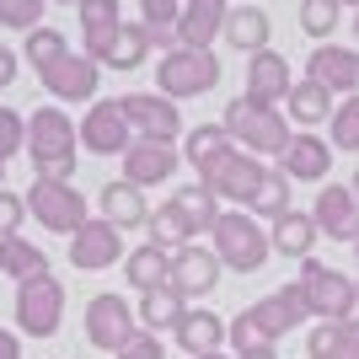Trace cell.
I'll return each instance as SVG.
<instances>
[{
    "mask_svg": "<svg viewBox=\"0 0 359 359\" xmlns=\"http://www.w3.org/2000/svg\"><path fill=\"white\" fill-rule=\"evenodd\" d=\"M123 231L118 225H107L102 215H91L81 231L70 236V269H81V273H102V269H113V263H123Z\"/></svg>",
    "mask_w": 359,
    "mask_h": 359,
    "instance_id": "cell-12",
    "label": "cell"
},
{
    "mask_svg": "<svg viewBox=\"0 0 359 359\" xmlns=\"http://www.w3.org/2000/svg\"><path fill=\"white\" fill-rule=\"evenodd\" d=\"M118 161H123V182H135V188H156V182H166L182 166V150L166 145V140H135Z\"/></svg>",
    "mask_w": 359,
    "mask_h": 359,
    "instance_id": "cell-15",
    "label": "cell"
},
{
    "mask_svg": "<svg viewBox=\"0 0 359 359\" xmlns=\"http://www.w3.org/2000/svg\"><path fill=\"white\" fill-rule=\"evenodd\" d=\"M311 220H316V231L327 241H348V247H354L359 241V198H354V188L327 177L322 194H316V204H311Z\"/></svg>",
    "mask_w": 359,
    "mask_h": 359,
    "instance_id": "cell-14",
    "label": "cell"
},
{
    "mask_svg": "<svg viewBox=\"0 0 359 359\" xmlns=\"http://www.w3.org/2000/svg\"><path fill=\"white\" fill-rule=\"evenodd\" d=\"M113 359H166V344L156 338V332H145V327H140V332H135V338H129V344H123Z\"/></svg>",
    "mask_w": 359,
    "mask_h": 359,
    "instance_id": "cell-45",
    "label": "cell"
},
{
    "mask_svg": "<svg viewBox=\"0 0 359 359\" xmlns=\"http://www.w3.org/2000/svg\"><path fill=\"white\" fill-rule=\"evenodd\" d=\"M231 348L236 354H247V348H273V332L263 327V316L247 306V311H236V322H231Z\"/></svg>",
    "mask_w": 359,
    "mask_h": 359,
    "instance_id": "cell-39",
    "label": "cell"
},
{
    "mask_svg": "<svg viewBox=\"0 0 359 359\" xmlns=\"http://www.w3.org/2000/svg\"><path fill=\"white\" fill-rule=\"evenodd\" d=\"M290 188H295V182L285 177V166L273 161V166H269V177H263V188H257V198L247 204V210H252L257 220H269V225H273L279 215H290Z\"/></svg>",
    "mask_w": 359,
    "mask_h": 359,
    "instance_id": "cell-35",
    "label": "cell"
},
{
    "mask_svg": "<svg viewBox=\"0 0 359 359\" xmlns=\"http://www.w3.org/2000/svg\"><path fill=\"white\" fill-rule=\"evenodd\" d=\"M60 6H81V0H60Z\"/></svg>",
    "mask_w": 359,
    "mask_h": 359,
    "instance_id": "cell-54",
    "label": "cell"
},
{
    "mask_svg": "<svg viewBox=\"0 0 359 359\" xmlns=\"http://www.w3.org/2000/svg\"><path fill=\"white\" fill-rule=\"evenodd\" d=\"M225 16H231V0H182L177 43L182 48H215V38L225 32Z\"/></svg>",
    "mask_w": 359,
    "mask_h": 359,
    "instance_id": "cell-21",
    "label": "cell"
},
{
    "mask_svg": "<svg viewBox=\"0 0 359 359\" xmlns=\"http://www.w3.org/2000/svg\"><path fill=\"white\" fill-rule=\"evenodd\" d=\"M150 241H156V247H166V252H182V247H194V225L182 220V210L177 204H172V198H166L161 210H150Z\"/></svg>",
    "mask_w": 359,
    "mask_h": 359,
    "instance_id": "cell-34",
    "label": "cell"
},
{
    "mask_svg": "<svg viewBox=\"0 0 359 359\" xmlns=\"http://www.w3.org/2000/svg\"><path fill=\"white\" fill-rule=\"evenodd\" d=\"M27 215L43 225V231H54V236H75V231L91 220V204H86V194H75V182L38 177L27 188Z\"/></svg>",
    "mask_w": 359,
    "mask_h": 359,
    "instance_id": "cell-7",
    "label": "cell"
},
{
    "mask_svg": "<svg viewBox=\"0 0 359 359\" xmlns=\"http://www.w3.org/2000/svg\"><path fill=\"white\" fill-rule=\"evenodd\" d=\"M300 290L311 300V322H354L359 316V279L316 263V257L300 263Z\"/></svg>",
    "mask_w": 359,
    "mask_h": 359,
    "instance_id": "cell-5",
    "label": "cell"
},
{
    "mask_svg": "<svg viewBox=\"0 0 359 359\" xmlns=\"http://www.w3.org/2000/svg\"><path fill=\"white\" fill-rule=\"evenodd\" d=\"M269 32H273V22H269L263 6H236V11L225 16L220 38L236 48V54H257V48H269Z\"/></svg>",
    "mask_w": 359,
    "mask_h": 359,
    "instance_id": "cell-29",
    "label": "cell"
},
{
    "mask_svg": "<svg viewBox=\"0 0 359 359\" xmlns=\"http://www.w3.org/2000/svg\"><path fill=\"white\" fill-rule=\"evenodd\" d=\"M327 145H332V150H359V91L332 107V118H327Z\"/></svg>",
    "mask_w": 359,
    "mask_h": 359,
    "instance_id": "cell-38",
    "label": "cell"
},
{
    "mask_svg": "<svg viewBox=\"0 0 359 359\" xmlns=\"http://www.w3.org/2000/svg\"><path fill=\"white\" fill-rule=\"evenodd\" d=\"M172 204L182 210V220L194 225V236H210L215 220L225 215V204L210 194V188H204V182H188V188H177V194H172Z\"/></svg>",
    "mask_w": 359,
    "mask_h": 359,
    "instance_id": "cell-31",
    "label": "cell"
},
{
    "mask_svg": "<svg viewBox=\"0 0 359 359\" xmlns=\"http://www.w3.org/2000/svg\"><path fill=\"white\" fill-rule=\"evenodd\" d=\"M220 257H215V247H182V252H172V279L166 285L177 290L182 300H198V295H210L215 285H220Z\"/></svg>",
    "mask_w": 359,
    "mask_h": 359,
    "instance_id": "cell-17",
    "label": "cell"
},
{
    "mask_svg": "<svg viewBox=\"0 0 359 359\" xmlns=\"http://www.w3.org/2000/svg\"><path fill=\"white\" fill-rule=\"evenodd\" d=\"M348 188H354V198H359V172H354V182H348Z\"/></svg>",
    "mask_w": 359,
    "mask_h": 359,
    "instance_id": "cell-52",
    "label": "cell"
},
{
    "mask_svg": "<svg viewBox=\"0 0 359 359\" xmlns=\"http://www.w3.org/2000/svg\"><path fill=\"white\" fill-rule=\"evenodd\" d=\"M0 269H6L16 285H22V279L48 273V252L38 247V241H27V236H6V241H0Z\"/></svg>",
    "mask_w": 359,
    "mask_h": 359,
    "instance_id": "cell-33",
    "label": "cell"
},
{
    "mask_svg": "<svg viewBox=\"0 0 359 359\" xmlns=\"http://www.w3.org/2000/svg\"><path fill=\"white\" fill-rule=\"evenodd\" d=\"M140 16H145L150 43L177 48V16H182V0H140Z\"/></svg>",
    "mask_w": 359,
    "mask_h": 359,
    "instance_id": "cell-37",
    "label": "cell"
},
{
    "mask_svg": "<svg viewBox=\"0 0 359 359\" xmlns=\"http://www.w3.org/2000/svg\"><path fill=\"white\" fill-rule=\"evenodd\" d=\"M75 11H81V32H86V54L97 65L107 60V43H113V32H118V0H81V6H75Z\"/></svg>",
    "mask_w": 359,
    "mask_h": 359,
    "instance_id": "cell-26",
    "label": "cell"
},
{
    "mask_svg": "<svg viewBox=\"0 0 359 359\" xmlns=\"http://www.w3.org/2000/svg\"><path fill=\"white\" fill-rule=\"evenodd\" d=\"M344 344H348V322H316L311 338H306V354L311 359H344Z\"/></svg>",
    "mask_w": 359,
    "mask_h": 359,
    "instance_id": "cell-41",
    "label": "cell"
},
{
    "mask_svg": "<svg viewBox=\"0 0 359 359\" xmlns=\"http://www.w3.org/2000/svg\"><path fill=\"white\" fill-rule=\"evenodd\" d=\"M0 188H6V161H0Z\"/></svg>",
    "mask_w": 359,
    "mask_h": 359,
    "instance_id": "cell-53",
    "label": "cell"
},
{
    "mask_svg": "<svg viewBox=\"0 0 359 359\" xmlns=\"http://www.w3.org/2000/svg\"><path fill=\"white\" fill-rule=\"evenodd\" d=\"M0 27H16V32L43 27V0H0Z\"/></svg>",
    "mask_w": 359,
    "mask_h": 359,
    "instance_id": "cell-43",
    "label": "cell"
},
{
    "mask_svg": "<svg viewBox=\"0 0 359 359\" xmlns=\"http://www.w3.org/2000/svg\"><path fill=\"white\" fill-rule=\"evenodd\" d=\"M75 129H81V150H91V156H123V150L135 145V129L123 118L118 97L113 102H91L86 118L75 123Z\"/></svg>",
    "mask_w": 359,
    "mask_h": 359,
    "instance_id": "cell-13",
    "label": "cell"
},
{
    "mask_svg": "<svg viewBox=\"0 0 359 359\" xmlns=\"http://www.w3.org/2000/svg\"><path fill=\"white\" fill-rule=\"evenodd\" d=\"M316 220L311 215H300V210H290V215H279V220L269 225V241H273V252L279 257H295V263H306L311 257V247H316Z\"/></svg>",
    "mask_w": 359,
    "mask_h": 359,
    "instance_id": "cell-28",
    "label": "cell"
},
{
    "mask_svg": "<svg viewBox=\"0 0 359 359\" xmlns=\"http://www.w3.org/2000/svg\"><path fill=\"white\" fill-rule=\"evenodd\" d=\"M290 86H295V70H290L285 54H273V48H257L247 54V97L263 107H285Z\"/></svg>",
    "mask_w": 359,
    "mask_h": 359,
    "instance_id": "cell-16",
    "label": "cell"
},
{
    "mask_svg": "<svg viewBox=\"0 0 359 359\" xmlns=\"http://www.w3.org/2000/svg\"><path fill=\"white\" fill-rule=\"evenodd\" d=\"M306 65H311L306 75L322 81L332 97H354V91H359V48H348V43H316Z\"/></svg>",
    "mask_w": 359,
    "mask_h": 359,
    "instance_id": "cell-18",
    "label": "cell"
},
{
    "mask_svg": "<svg viewBox=\"0 0 359 359\" xmlns=\"http://www.w3.org/2000/svg\"><path fill=\"white\" fill-rule=\"evenodd\" d=\"M16 322H22V338H54V332H60V322H65V279H54V269L16 285Z\"/></svg>",
    "mask_w": 359,
    "mask_h": 359,
    "instance_id": "cell-8",
    "label": "cell"
},
{
    "mask_svg": "<svg viewBox=\"0 0 359 359\" xmlns=\"http://www.w3.org/2000/svg\"><path fill=\"white\" fill-rule=\"evenodd\" d=\"M225 129H231V140H236L241 150H252V156H285L290 150V140H295V129H290V118H285V107H263V102H252V97H236V102L225 107Z\"/></svg>",
    "mask_w": 359,
    "mask_h": 359,
    "instance_id": "cell-3",
    "label": "cell"
},
{
    "mask_svg": "<svg viewBox=\"0 0 359 359\" xmlns=\"http://www.w3.org/2000/svg\"><path fill=\"white\" fill-rule=\"evenodd\" d=\"M344 6H354V11H359V0H344Z\"/></svg>",
    "mask_w": 359,
    "mask_h": 359,
    "instance_id": "cell-55",
    "label": "cell"
},
{
    "mask_svg": "<svg viewBox=\"0 0 359 359\" xmlns=\"http://www.w3.org/2000/svg\"><path fill=\"white\" fill-rule=\"evenodd\" d=\"M354 257H359V241H354Z\"/></svg>",
    "mask_w": 359,
    "mask_h": 359,
    "instance_id": "cell-56",
    "label": "cell"
},
{
    "mask_svg": "<svg viewBox=\"0 0 359 359\" xmlns=\"http://www.w3.org/2000/svg\"><path fill=\"white\" fill-rule=\"evenodd\" d=\"M22 54H27V65H38V70H43V65H54L60 54H70V48H65V32H60V27H32L27 43H22Z\"/></svg>",
    "mask_w": 359,
    "mask_h": 359,
    "instance_id": "cell-40",
    "label": "cell"
},
{
    "mask_svg": "<svg viewBox=\"0 0 359 359\" xmlns=\"http://www.w3.org/2000/svg\"><path fill=\"white\" fill-rule=\"evenodd\" d=\"M38 81H43V91L54 97V102H97V86H102V65L91 60V54H60L54 65H43L38 70Z\"/></svg>",
    "mask_w": 359,
    "mask_h": 359,
    "instance_id": "cell-10",
    "label": "cell"
},
{
    "mask_svg": "<svg viewBox=\"0 0 359 359\" xmlns=\"http://www.w3.org/2000/svg\"><path fill=\"white\" fill-rule=\"evenodd\" d=\"M263 177H269V161H263V156H252V150H236V145L225 150L215 166H204V172H198V182L220 198L225 210H231V204H236V210H247V204L257 198V188H263Z\"/></svg>",
    "mask_w": 359,
    "mask_h": 359,
    "instance_id": "cell-6",
    "label": "cell"
},
{
    "mask_svg": "<svg viewBox=\"0 0 359 359\" xmlns=\"http://www.w3.org/2000/svg\"><path fill=\"white\" fill-rule=\"evenodd\" d=\"M22 220H27V198L0 188V241L6 236H22Z\"/></svg>",
    "mask_w": 359,
    "mask_h": 359,
    "instance_id": "cell-44",
    "label": "cell"
},
{
    "mask_svg": "<svg viewBox=\"0 0 359 359\" xmlns=\"http://www.w3.org/2000/svg\"><path fill=\"white\" fill-rule=\"evenodd\" d=\"M150 54V32L145 22H118V32H113V43H107V70H140Z\"/></svg>",
    "mask_w": 359,
    "mask_h": 359,
    "instance_id": "cell-32",
    "label": "cell"
},
{
    "mask_svg": "<svg viewBox=\"0 0 359 359\" xmlns=\"http://www.w3.org/2000/svg\"><path fill=\"white\" fill-rule=\"evenodd\" d=\"M332 107H338V97H332L322 81L300 75L295 86H290V97H285V118L300 123V129H316V123H327V118H332Z\"/></svg>",
    "mask_w": 359,
    "mask_h": 359,
    "instance_id": "cell-24",
    "label": "cell"
},
{
    "mask_svg": "<svg viewBox=\"0 0 359 359\" xmlns=\"http://www.w3.org/2000/svg\"><path fill=\"white\" fill-rule=\"evenodd\" d=\"M348 27H354V38H359V11H354V22H348Z\"/></svg>",
    "mask_w": 359,
    "mask_h": 359,
    "instance_id": "cell-51",
    "label": "cell"
},
{
    "mask_svg": "<svg viewBox=\"0 0 359 359\" xmlns=\"http://www.w3.org/2000/svg\"><path fill=\"white\" fill-rule=\"evenodd\" d=\"M344 359H359V316L348 322V344H344Z\"/></svg>",
    "mask_w": 359,
    "mask_h": 359,
    "instance_id": "cell-48",
    "label": "cell"
},
{
    "mask_svg": "<svg viewBox=\"0 0 359 359\" xmlns=\"http://www.w3.org/2000/svg\"><path fill=\"white\" fill-rule=\"evenodd\" d=\"M252 311L263 316V327H269V332H273V344H279L285 332H295V327H306V322H311V300H306L300 279H290V285H279L273 295H263Z\"/></svg>",
    "mask_w": 359,
    "mask_h": 359,
    "instance_id": "cell-20",
    "label": "cell"
},
{
    "mask_svg": "<svg viewBox=\"0 0 359 359\" xmlns=\"http://www.w3.org/2000/svg\"><path fill=\"white\" fill-rule=\"evenodd\" d=\"M0 359H22V338L11 327H0Z\"/></svg>",
    "mask_w": 359,
    "mask_h": 359,
    "instance_id": "cell-47",
    "label": "cell"
},
{
    "mask_svg": "<svg viewBox=\"0 0 359 359\" xmlns=\"http://www.w3.org/2000/svg\"><path fill=\"white\" fill-rule=\"evenodd\" d=\"M236 359H279V348H247V354H236Z\"/></svg>",
    "mask_w": 359,
    "mask_h": 359,
    "instance_id": "cell-49",
    "label": "cell"
},
{
    "mask_svg": "<svg viewBox=\"0 0 359 359\" xmlns=\"http://www.w3.org/2000/svg\"><path fill=\"white\" fill-rule=\"evenodd\" d=\"M332 156H338V150L316 135V129H300V135L290 140V150L279 156V166H285L290 182H316V188H322L327 172H332Z\"/></svg>",
    "mask_w": 359,
    "mask_h": 359,
    "instance_id": "cell-19",
    "label": "cell"
},
{
    "mask_svg": "<svg viewBox=\"0 0 359 359\" xmlns=\"http://www.w3.org/2000/svg\"><path fill=\"white\" fill-rule=\"evenodd\" d=\"M344 0H300V32L316 38V43H327L332 32L344 27Z\"/></svg>",
    "mask_w": 359,
    "mask_h": 359,
    "instance_id": "cell-36",
    "label": "cell"
},
{
    "mask_svg": "<svg viewBox=\"0 0 359 359\" xmlns=\"http://www.w3.org/2000/svg\"><path fill=\"white\" fill-rule=\"evenodd\" d=\"M231 145H236V140H231L225 123H194V129L182 135V161H194V172H204V166H215Z\"/></svg>",
    "mask_w": 359,
    "mask_h": 359,
    "instance_id": "cell-30",
    "label": "cell"
},
{
    "mask_svg": "<svg viewBox=\"0 0 359 359\" xmlns=\"http://www.w3.org/2000/svg\"><path fill=\"white\" fill-rule=\"evenodd\" d=\"M97 215H102L107 225H118V231H140V225L150 220V204H145V188H135V182H107L102 194H97Z\"/></svg>",
    "mask_w": 359,
    "mask_h": 359,
    "instance_id": "cell-23",
    "label": "cell"
},
{
    "mask_svg": "<svg viewBox=\"0 0 359 359\" xmlns=\"http://www.w3.org/2000/svg\"><path fill=\"white\" fill-rule=\"evenodd\" d=\"M27 161L38 177H54V182H70L75 177V161H81V129L70 123L65 107H38L27 118Z\"/></svg>",
    "mask_w": 359,
    "mask_h": 359,
    "instance_id": "cell-1",
    "label": "cell"
},
{
    "mask_svg": "<svg viewBox=\"0 0 359 359\" xmlns=\"http://www.w3.org/2000/svg\"><path fill=\"white\" fill-rule=\"evenodd\" d=\"M172 338H177V348L188 359H194V354H225V344H231V322L215 316V311H204V306H194V311L177 322Z\"/></svg>",
    "mask_w": 359,
    "mask_h": 359,
    "instance_id": "cell-22",
    "label": "cell"
},
{
    "mask_svg": "<svg viewBox=\"0 0 359 359\" xmlns=\"http://www.w3.org/2000/svg\"><path fill=\"white\" fill-rule=\"evenodd\" d=\"M194 359H236V354H194Z\"/></svg>",
    "mask_w": 359,
    "mask_h": 359,
    "instance_id": "cell-50",
    "label": "cell"
},
{
    "mask_svg": "<svg viewBox=\"0 0 359 359\" xmlns=\"http://www.w3.org/2000/svg\"><path fill=\"white\" fill-rule=\"evenodd\" d=\"M135 332H140V316L123 295H91V306H86V344L91 348L118 354Z\"/></svg>",
    "mask_w": 359,
    "mask_h": 359,
    "instance_id": "cell-11",
    "label": "cell"
},
{
    "mask_svg": "<svg viewBox=\"0 0 359 359\" xmlns=\"http://www.w3.org/2000/svg\"><path fill=\"white\" fill-rule=\"evenodd\" d=\"M135 316H140V327H145V332L161 338V332H177V322L188 316V300H182L172 285H161V290H145V295H140Z\"/></svg>",
    "mask_w": 359,
    "mask_h": 359,
    "instance_id": "cell-27",
    "label": "cell"
},
{
    "mask_svg": "<svg viewBox=\"0 0 359 359\" xmlns=\"http://www.w3.org/2000/svg\"><path fill=\"white\" fill-rule=\"evenodd\" d=\"M27 150V118L16 107H0V161H16Z\"/></svg>",
    "mask_w": 359,
    "mask_h": 359,
    "instance_id": "cell-42",
    "label": "cell"
},
{
    "mask_svg": "<svg viewBox=\"0 0 359 359\" xmlns=\"http://www.w3.org/2000/svg\"><path fill=\"white\" fill-rule=\"evenodd\" d=\"M123 279H129V290H161L166 279H172V252L166 247H156V241H145V247H129L123 252Z\"/></svg>",
    "mask_w": 359,
    "mask_h": 359,
    "instance_id": "cell-25",
    "label": "cell"
},
{
    "mask_svg": "<svg viewBox=\"0 0 359 359\" xmlns=\"http://www.w3.org/2000/svg\"><path fill=\"white\" fill-rule=\"evenodd\" d=\"M16 65H22V60H16L11 48L0 43V91H6V86H11V81H16Z\"/></svg>",
    "mask_w": 359,
    "mask_h": 359,
    "instance_id": "cell-46",
    "label": "cell"
},
{
    "mask_svg": "<svg viewBox=\"0 0 359 359\" xmlns=\"http://www.w3.org/2000/svg\"><path fill=\"white\" fill-rule=\"evenodd\" d=\"M220 86V60L215 48H166L161 65H156V91L172 97V102H188V97H204V91Z\"/></svg>",
    "mask_w": 359,
    "mask_h": 359,
    "instance_id": "cell-4",
    "label": "cell"
},
{
    "mask_svg": "<svg viewBox=\"0 0 359 359\" xmlns=\"http://www.w3.org/2000/svg\"><path fill=\"white\" fill-rule=\"evenodd\" d=\"M123 118H129V129H135V140H166V145H177L188 129H182V113L172 97H161V91H129V97H118Z\"/></svg>",
    "mask_w": 359,
    "mask_h": 359,
    "instance_id": "cell-9",
    "label": "cell"
},
{
    "mask_svg": "<svg viewBox=\"0 0 359 359\" xmlns=\"http://www.w3.org/2000/svg\"><path fill=\"white\" fill-rule=\"evenodd\" d=\"M210 247L220 257V269L231 273H257L263 263L273 257V241H269V225L257 220L252 210H225L210 231Z\"/></svg>",
    "mask_w": 359,
    "mask_h": 359,
    "instance_id": "cell-2",
    "label": "cell"
}]
</instances>
